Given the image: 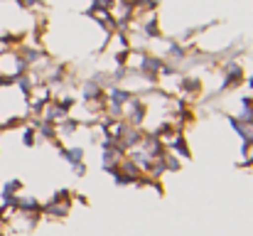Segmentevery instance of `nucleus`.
Instances as JSON below:
<instances>
[{"label":"nucleus","instance_id":"1","mask_svg":"<svg viewBox=\"0 0 253 236\" xmlns=\"http://www.w3.org/2000/svg\"><path fill=\"white\" fill-rule=\"evenodd\" d=\"M67 160L72 162V165H82V157H84V150L82 148H67V150H62Z\"/></svg>","mask_w":253,"mask_h":236},{"label":"nucleus","instance_id":"2","mask_svg":"<svg viewBox=\"0 0 253 236\" xmlns=\"http://www.w3.org/2000/svg\"><path fill=\"white\" fill-rule=\"evenodd\" d=\"M2 2H7V0H2Z\"/></svg>","mask_w":253,"mask_h":236}]
</instances>
